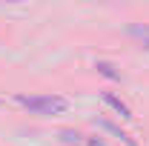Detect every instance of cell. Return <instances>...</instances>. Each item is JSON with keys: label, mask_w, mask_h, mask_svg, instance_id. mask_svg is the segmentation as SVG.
<instances>
[{"label": "cell", "mask_w": 149, "mask_h": 146, "mask_svg": "<svg viewBox=\"0 0 149 146\" xmlns=\"http://www.w3.org/2000/svg\"><path fill=\"white\" fill-rule=\"evenodd\" d=\"M15 100L23 109H29L32 115H40V117H55L69 109V100L63 95H15Z\"/></svg>", "instance_id": "1"}, {"label": "cell", "mask_w": 149, "mask_h": 146, "mask_svg": "<svg viewBox=\"0 0 149 146\" xmlns=\"http://www.w3.org/2000/svg\"><path fill=\"white\" fill-rule=\"evenodd\" d=\"M103 103H109L112 109L118 112V117H123V120H132V117H135V115H132V109L120 100V97H115L112 92H103Z\"/></svg>", "instance_id": "2"}, {"label": "cell", "mask_w": 149, "mask_h": 146, "mask_svg": "<svg viewBox=\"0 0 149 146\" xmlns=\"http://www.w3.org/2000/svg\"><path fill=\"white\" fill-rule=\"evenodd\" d=\"M95 69L103 74V77H109V80H120V72H115V66L106 63V60H97V66H95Z\"/></svg>", "instance_id": "3"}, {"label": "cell", "mask_w": 149, "mask_h": 146, "mask_svg": "<svg viewBox=\"0 0 149 146\" xmlns=\"http://www.w3.org/2000/svg\"><path fill=\"white\" fill-rule=\"evenodd\" d=\"M89 146H103V140H97V138H92V140H89Z\"/></svg>", "instance_id": "4"}, {"label": "cell", "mask_w": 149, "mask_h": 146, "mask_svg": "<svg viewBox=\"0 0 149 146\" xmlns=\"http://www.w3.org/2000/svg\"><path fill=\"white\" fill-rule=\"evenodd\" d=\"M143 46H146V49H149V37H146V43H143Z\"/></svg>", "instance_id": "5"}, {"label": "cell", "mask_w": 149, "mask_h": 146, "mask_svg": "<svg viewBox=\"0 0 149 146\" xmlns=\"http://www.w3.org/2000/svg\"><path fill=\"white\" fill-rule=\"evenodd\" d=\"M15 3H17V0H15Z\"/></svg>", "instance_id": "6"}]
</instances>
